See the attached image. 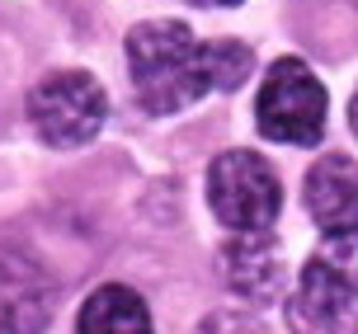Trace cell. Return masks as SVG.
Segmentation results:
<instances>
[{"instance_id": "9", "label": "cell", "mask_w": 358, "mask_h": 334, "mask_svg": "<svg viewBox=\"0 0 358 334\" xmlns=\"http://www.w3.org/2000/svg\"><path fill=\"white\" fill-rule=\"evenodd\" d=\"M189 5H241V0H189Z\"/></svg>"}, {"instance_id": "7", "label": "cell", "mask_w": 358, "mask_h": 334, "mask_svg": "<svg viewBox=\"0 0 358 334\" xmlns=\"http://www.w3.org/2000/svg\"><path fill=\"white\" fill-rule=\"evenodd\" d=\"M76 334H151V316H146V301L132 287L104 282L94 287L90 301L80 306Z\"/></svg>"}, {"instance_id": "1", "label": "cell", "mask_w": 358, "mask_h": 334, "mask_svg": "<svg viewBox=\"0 0 358 334\" xmlns=\"http://www.w3.org/2000/svg\"><path fill=\"white\" fill-rule=\"evenodd\" d=\"M250 66L255 61L245 43H236V38L203 43L189 24H175V19H151V24H137L127 34L132 85H137L142 108L156 118L198 104L213 89L231 94L250 75Z\"/></svg>"}, {"instance_id": "4", "label": "cell", "mask_w": 358, "mask_h": 334, "mask_svg": "<svg viewBox=\"0 0 358 334\" xmlns=\"http://www.w3.org/2000/svg\"><path fill=\"white\" fill-rule=\"evenodd\" d=\"M259 132L283 146H316L325 132V89L297 57H278L259 89Z\"/></svg>"}, {"instance_id": "10", "label": "cell", "mask_w": 358, "mask_h": 334, "mask_svg": "<svg viewBox=\"0 0 358 334\" xmlns=\"http://www.w3.org/2000/svg\"><path fill=\"white\" fill-rule=\"evenodd\" d=\"M349 123H354V132H358V94H354V104H349Z\"/></svg>"}, {"instance_id": "2", "label": "cell", "mask_w": 358, "mask_h": 334, "mask_svg": "<svg viewBox=\"0 0 358 334\" xmlns=\"http://www.w3.org/2000/svg\"><path fill=\"white\" fill-rule=\"evenodd\" d=\"M297 334H358V235L325 240L292 292Z\"/></svg>"}, {"instance_id": "3", "label": "cell", "mask_w": 358, "mask_h": 334, "mask_svg": "<svg viewBox=\"0 0 358 334\" xmlns=\"http://www.w3.org/2000/svg\"><path fill=\"white\" fill-rule=\"evenodd\" d=\"M208 203L236 235H264L283 208V184L255 151H227L208 170Z\"/></svg>"}, {"instance_id": "8", "label": "cell", "mask_w": 358, "mask_h": 334, "mask_svg": "<svg viewBox=\"0 0 358 334\" xmlns=\"http://www.w3.org/2000/svg\"><path fill=\"white\" fill-rule=\"evenodd\" d=\"M227 278L245 297L268 301L278 292V278H283V259H278L273 240H264V235H236L231 254H227Z\"/></svg>"}, {"instance_id": "5", "label": "cell", "mask_w": 358, "mask_h": 334, "mask_svg": "<svg viewBox=\"0 0 358 334\" xmlns=\"http://www.w3.org/2000/svg\"><path fill=\"white\" fill-rule=\"evenodd\" d=\"M29 118L48 146H85L108 118V94L90 71H57L34 85Z\"/></svg>"}, {"instance_id": "6", "label": "cell", "mask_w": 358, "mask_h": 334, "mask_svg": "<svg viewBox=\"0 0 358 334\" xmlns=\"http://www.w3.org/2000/svg\"><path fill=\"white\" fill-rule=\"evenodd\" d=\"M306 212L330 235H358V165L349 156H325L306 175Z\"/></svg>"}]
</instances>
